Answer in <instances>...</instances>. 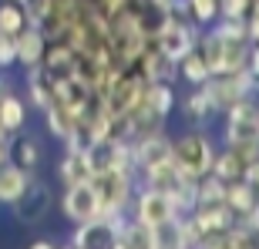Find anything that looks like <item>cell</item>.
I'll return each instance as SVG.
<instances>
[{
    "mask_svg": "<svg viewBox=\"0 0 259 249\" xmlns=\"http://www.w3.org/2000/svg\"><path fill=\"white\" fill-rule=\"evenodd\" d=\"M148 48H152V37H148V30L142 27V20H138V14L132 7L121 10L118 17H111V24H108V51H111L115 64L132 71Z\"/></svg>",
    "mask_w": 259,
    "mask_h": 249,
    "instance_id": "1",
    "label": "cell"
},
{
    "mask_svg": "<svg viewBox=\"0 0 259 249\" xmlns=\"http://www.w3.org/2000/svg\"><path fill=\"white\" fill-rule=\"evenodd\" d=\"M212 158H215V142H212L205 128H185L172 135V162L185 179H202L212 172Z\"/></svg>",
    "mask_w": 259,
    "mask_h": 249,
    "instance_id": "2",
    "label": "cell"
},
{
    "mask_svg": "<svg viewBox=\"0 0 259 249\" xmlns=\"http://www.w3.org/2000/svg\"><path fill=\"white\" fill-rule=\"evenodd\" d=\"M91 182L101 199V216H118L132 209L135 189H138V172L135 169H111V172L91 175Z\"/></svg>",
    "mask_w": 259,
    "mask_h": 249,
    "instance_id": "3",
    "label": "cell"
},
{
    "mask_svg": "<svg viewBox=\"0 0 259 249\" xmlns=\"http://www.w3.org/2000/svg\"><path fill=\"white\" fill-rule=\"evenodd\" d=\"M54 189H51V182H44L37 172L30 175L27 189L20 192L17 202H10L7 209L10 216L20 222V226H27V229H34V226H40V222H48V216L54 212Z\"/></svg>",
    "mask_w": 259,
    "mask_h": 249,
    "instance_id": "4",
    "label": "cell"
},
{
    "mask_svg": "<svg viewBox=\"0 0 259 249\" xmlns=\"http://www.w3.org/2000/svg\"><path fill=\"white\" fill-rule=\"evenodd\" d=\"M199 34H202V27H195L189 17H175V14H168V17L155 27V34H152V48L155 51H162L168 61H179L189 54V51L199 44Z\"/></svg>",
    "mask_w": 259,
    "mask_h": 249,
    "instance_id": "5",
    "label": "cell"
},
{
    "mask_svg": "<svg viewBox=\"0 0 259 249\" xmlns=\"http://www.w3.org/2000/svg\"><path fill=\"white\" fill-rule=\"evenodd\" d=\"M54 205H58V212L71 226L101 216V199H98V189L91 179L88 182H74V185H61V195Z\"/></svg>",
    "mask_w": 259,
    "mask_h": 249,
    "instance_id": "6",
    "label": "cell"
},
{
    "mask_svg": "<svg viewBox=\"0 0 259 249\" xmlns=\"http://www.w3.org/2000/svg\"><path fill=\"white\" fill-rule=\"evenodd\" d=\"M252 85L249 71L242 67V71H219V74H212L205 85H202V91H205V98H209V105L215 115H226L236 101L242 98V91Z\"/></svg>",
    "mask_w": 259,
    "mask_h": 249,
    "instance_id": "7",
    "label": "cell"
},
{
    "mask_svg": "<svg viewBox=\"0 0 259 249\" xmlns=\"http://www.w3.org/2000/svg\"><path fill=\"white\" fill-rule=\"evenodd\" d=\"M145 85H148V81H145V77L132 67V71H125V74L118 77L115 85L108 88V95L101 98V108H105L111 118H125V115H132L135 108L142 105Z\"/></svg>",
    "mask_w": 259,
    "mask_h": 249,
    "instance_id": "8",
    "label": "cell"
},
{
    "mask_svg": "<svg viewBox=\"0 0 259 249\" xmlns=\"http://www.w3.org/2000/svg\"><path fill=\"white\" fill-rule=\"evenodd\" d=\"M172 216H179V212H175L172 199H168L162 189H152V185H138V189H135L132 219H138L142 226H148V229H162Z\"/></svg>",
    "mask_w": 259,
    "mask_h": 249,
    "instance_id": "9",
    "label": "cell"
},
{
    "mask_svg": "<svg viewBox=\"0 0 259 249\" xmlns=\"http://www.w3.org/2000/svg\"><path fill=\"white\" fill-rule=\"evenodd\" d=\"M88 162H91V172H111V169H135L132 165V145L118 135H105V138H95L91 148H88Z\"/></svg>",
    "mask_w": 259,
    "mask_h": 249,
    "instance_id": "10",
    "label": "cell"
},
{
    "mask_svg": "<svg viewBox=\"0 0 259 249\" xmlns=\"http://www.w3.org/2000/svg\"><path fill=\"white\" fill-rule=\"evenodd\" d=\"M132 145V165L135 172H145V169H152V165H162L172 158V135L165 132H152V135H142V138H135Z\"/></svg>",
    "mask_w": 259,
    "mask_h": 249,
    "instance_id": "11",
    "label": "cell"
},
{
    "mask_svg": "<svg viewBox=\"0 0 259 249\" xmlns=\"http://www.w3.org/2000/svg\"><path fill=\"white\" fill-rule=\"evenodd\" d=\"M111 239H115V226L105 216H95L88 222H77L71 226V239L67 246L74 249H111Z\"/></svg>",
    "mask_w": 259,
    "mask_h": 249,
    "instance_id": "12",
    "label": "cell"
},
{
    "mask_svg": "<svg viewBox=\"0 0 259 249\" xmlns=\"http://www.w3.org/2000/svg\"><path fill=\"white\" fill-rule=\"evenodd\" d=\"M175 111L182 115V121L189 128H205L215 118V111H212V105H209V98H205L202 88H185L182 95H179V101H175Z\"/></svg>",
    "mask_w": 259,
    "mask_h": 249,
    "instance_id": "13",
    "label": "cell"
},
{
    "mask_svg": "<svg viewBox=\"0 0 259 249\" xmlns=\"http://www.w3.org/2000/svg\"><path fill=\"white\" fill-rule=\"evenodd\" d=\"M24 95H27L24 98L27 108H34V111H44V108L54 105V81L40 64L24 71Z\"/></svg>",
    "mask_w": 259,
    "mask_h": 249,
    "instance_id": "14",
    "label": "cell"
},
{
    "mask_svg": "<svg viewBox=\"0 0 259 249\" xmlns=\"http://www.w3.org/2000/svg\"><path fill=\"white\" fill-rule=\"evenodd\" d=\"M175 101H179V85H172V81H148L145 85L142 108H148L162 121H168L175 115Z\"/></svg>",
    "mask_w": 259,
    "mask_h": 249,
    "instance_id": "15",
    "label": "cell"
},
{
    "mask_svg": "<svg viewBox=\"0 0 259 249\" xmlns=\"http://www.w3.org/2000/svg\"><path fill=\"white\" fill-rule=\"evenodd\" d=\"M14 40H17V67L30 71V67H37L40 61H44V51H48V37H44V30H40V27L27 24V27L20 30Z\"/></svg>",
    "mask_w": 259,
    "mask_h": 249,
    "instance_id": "16",
    "label": "cell"
},
{
    "mask_svg": "<svg viewBox=\"0 0 259 249\" xmlns=\"http://www.w3.org/2000/svg\"><path fill=\"white\" fill-rule=\"evenodd\" d=\"M74 64H77V51L71 48L67 40H48V51H44L40 67L51 74V81L71 77V74H74Z\"/></svg>",
    "mask_w": 259,
    "mask_h": 249,
    "instance_id": "17",
    "label": "cell"
},
{
    "mask_svg": "<svg viewBox=\"0 0 259 249\" xmlns=\"http://www.w3.org/2000/svg\"><path fill=\"white\" fill-rule=\"evenodd\" d=\"M192 219H195V226H199V232H226L232 222H236V212H232L226 202H205V205H195L192 209Z\"/></svg>",
    "mask_w": 259,
    "mask_h": 249,
    "instance_id": "18",
    "label": "cell"
},
{
    "mask_svg": "<svg viewBox=\"0 0 259 249\" xmlns=\"http://www.w3.org/2000/svg\"><path fill=\"white\" fill-rule=\"evenodd\" d=\"M10 162H17L27 172H37L40 165H44V145L34 135H27V128H24L20 135L10 138Z\"/></svg>",
    "mask_w": 259,
    "mask_h": 249,
    "instance_id": "19",
    "label": "cell"
},
{
    "mask_svg": "<svg viewBox=\"0 0 259 249\" xmlns=\"http://www.w3.org/2000/svg\"><path fill=\"white\" fill-rule=\"evenodd\" d=\"M135 71H138L145 81H172V85H179V67H175V61H168L162 51H155V48H148L142 58H138Z\"/></svg>",
    "mask_w": 259,
    "mask_h": 249,
    "instance_id": "20",
    "label": "cell"
},
{
    "mask_svg": "<svg viewBox=\"0 0 259 249\" xmlns=\"http://www.w3.org/2000/svg\"><path fill=\"white\" fill-rule=\"evenodd\" d=\"M27 118H30V108L17 91H7V95L0 98V132L20 135L27 128Z\"/></svg>",
    "mask_w": 259,
    "mask_h": 249,
    "instance_id": "21",
    "label": "cell"
},
{
    "mask_svg": "<svg viewBox=\"0 0 259 249\" xmlns=\"http://www.w3.org/2000/svg\"><path fill=\"white\" fill-rule=\"evenodd\" d=\"M91 162H88L84 152H64L58 158V169H54V179L58 185H74V182H88L91 179Z\"/></svg>",
    "mask_w": 259,
    "mask_h": 249,
    "instance_id": "22",
    "label": "cell"
},
{
    "mask_svg": "<svg viewBox=\"0 0 259 249\" xmlns=\"http://www.w3.org/2000/svg\"><path fill=\"white\" fill-rule=\"evenodd\" d=\"M30 175H34V172L20 169L17 162H4V165H0V205H10V202H17V199H20V192L27 189Z\"/></svg>",
    "mask_w": 259,
    "mask_h": 249,
    "instance_id": "23",
    "label": "cell"
},
{
    "mask_svg": "<svg viewBox=\"0 0 259 249\" xmlns=\"http://www.w3.org/2000/svg\"><path fill=\"white\" fill-rule=\"evenodd\" d=\"M259 202V192L252 189L246 179H236V182H226V205L236 212V219H246Z\"/></svg>",
    "mask_w": 259,
    "mask_h": 249,
    "instance_id": "24",
    "label": "cell"
},
{
    "mask_svg": "<svg viewBox=\"0 0 259 249\" xmlns=\"http://www.w3.org/2000/svg\"><path fill=\"white\" fill-rule=\"evenodd\" d=\"M175 67H179V85H185V88H202V85L212 77L205 58L199 54V44H195V48L189 51V54H185V58L179 61Z\"/></svg>",
    "mask_w": 259,
    "mask_h": 249,
    "instance_id": "25",
    "label": "cell"
},
{
    "mask_svg": "<svg viewBox=\"0 0 259 249\" xmlns=\"http://www.w3.org/2000/svg\"><path fill=\"white\" fill-rule=\"evenodd\" d=\"M242 172H246V158H242L239 148H229V145L215 148V158H212V175H219L222 182H236V179H242Z\"/></svg>",
    "mask_w": 259,
    "mask_h": 249,
    "instance_id": "26",
    "label": "cell"
},
{
    "mask_svg": "<svg viewBox=\"0 0 259 249\" xmlns=\"http://www.w3.org/2000/svg\"><path fill=\"white\" fill-rule=\"evenodd\" d=\"M40 115H44V128H48V135H51V138H54L58 145L64 142V138H67L71 132H74V124H77V118L71 115L67 108H61L58 101H54L51 108H44Z\"/></svg>",
    "mask_w": 259,
    "mask_h": 249,
    "instance_id": "27",
    "label": "cell"
},
{
    "mask_svg": "<svg viewBox=\"0 0 259 249\" xmlns=\"http://www.w3.org/2000/svg\"><path fill=\"white\" fill-rule=\"evenodd\" d=\"M27 27V10L17 0H0V34L17 37L20 30Z\"/></svg>",
    "mask_w": 259,
    "mask_h": 249,
    "instance_id": "28",
    "label": "cell"
},
{
    "mask_svg": "<svg viewBox=\"0 0 259 249\" xmlns=\"http://www.w3.org/2000/svg\"><path fill=\"white\" fill-rule=\"evenodd\" d=\"M189 7V20L195 27H209L219 20V0H185Z\"/></svg>",
    "mask_w": 259,
    "mask_h": 249,
    "instance_id": "29",
    "label": "cell"
},
{
    "mask_svg": "<svg viewBox=\"0 0 259 249\" xmlns=\"http://www.w3.org/2000/svg\"><path fill=\"white\" fill-rule=\"evenodd\" d=\"M252 0H219V20H246Z\"/></svg>",
    "mask_w": 259,
    "mask_h": 249,
    "instance_id": "30",
    "label": "cell"
},
{
    "mask_svg": "<svg viewBox=\"0 0 259 249\" xmlns=\"http://www.w3.org/2000/svg\"><path fill=\"white\" fill-rule=\"evenodd\" d=\"M17 67V40L0 34V71H10Z\"/></svg>",
    "mask_w": 259,
    "mask_h": 249,
    "instance_id": "31",
    "label": "cell"
},
{
    "mask_svg": "<svg viewBox=\"0 0 259 249\" xmlns=\"http://www.w3.org/2000/svg\"><path fill=\"white\" fill-rule=\"evenodd\" d=\"M246 34H249L252 44H259V0H252L249 14H246Z\"/></svg>",
    "mask_w": 259,
    "mask_h": 249,
    "instance_id": "32",
    "label": "cell"
},
{
    "mask_svg": "<svg viewBox=\"0 0 259 249\" xmlns=\"http://www.w3.org/2000/svg\"><path fill=\"white\" fill-rule=\"evenodd\" d=\"M242 179H246V182H249L252 189L259 192V155H256V158H249V162H246V172H242Z\"/></svg>",
    "mask_w": 259,
    "mask_h": 249,
    "instance_id": "33",
    "label": "cell"
},
{
    "mask_svg": "<svg viewBox=\"0 0 259 249\" xmlns=\"http://www.w3.org/2000/svg\"><path fill=\"white\" fill-rule=\"evenodd\" d=\"M246 71H249L252 81H259V44L249 48V58H246Z\"/></svg>",
    "mask_w": 259,
    "mask_h": 249,
    "instance_id": "34",
    "label": "cell"
},
{
    "mask_svg": "<svg viewBox=\"0 0 259 249\" xmlns=\"http://www.w3.org/2000/svg\"><path fill=\"white\" fill-rule=\"evenodd\" d=\"M10 138H14V135L0 132V165H4V162H10Z\"/></svg>",
    "mask_w": 259,
    "mask_h": 249,
    "instance_id": "35",
    "label": "cell"
},
{
    "mask_svg": "<svg viewBox=\"0 0 259 249\" xmlns=\"http://www.w3.org/2000/svg\"><path fill=\"white\" fill-rule=\"evenodd\" d=\"M58 239H30V249H58Z\"/></svg>",
    "mask_w": 259,
    "mask_h": 249,
    "instance_id": "36",
    "label": "cell"
},
{
    "mask_svg": "<svg viewBox=\"0 0 259 249\" xmlns=\"http://www.w3.org/2000/svg\"><path fill=\"white\" fill-rule=\"evenodd\" d=\"M249 219H252V226H256V229H259V202H256V209L249 212Z\"/></svg>",
    "mask_w": 259,
    "mask_h": 249,
    "instance_id": "37",
    "label": "cell"
},
{
    "mask_svg": "<svg viewBox=\"0 0 259 249\" xmlns=\"http://www.w3.org/2000/svg\"><path fill=\"white\" fill-rule=\"evenodd\" d=\"M17 4H27V0H17Z\"/></svg>",
    "mask_w": 259,
    "mask_h": 249,
    "instance_id": "38",
    "label": "cell"
}]
</instances>
